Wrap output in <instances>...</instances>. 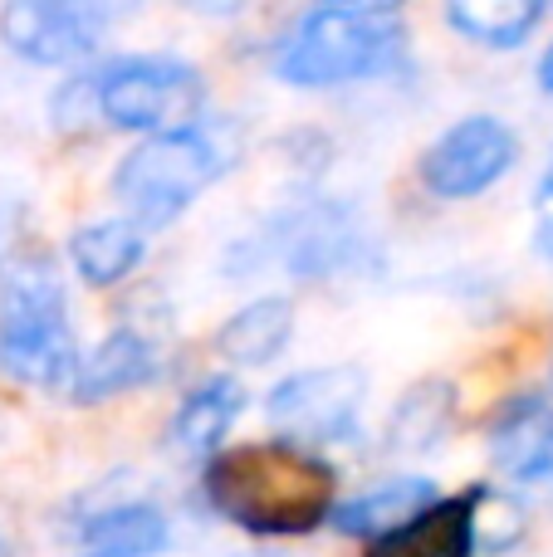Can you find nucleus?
<instances>
[{"label":"nucleus","instance_id":"24","mask_svg":"<svg viewBox=\"0 0 553 557\" xmlns=\"http://www.w3.org/2000/svg\"><path fill=\"white\" fill-rule=\"evenodd\" d=\"M539 84H544L549 94H553V45L544 49V59H539Z\"/></svg>","mask_w":553,"mask_h":557},{"label":"nucleus","instance_id":"11","mask_svg":"<svg viewBox=\"0 0 553 557\" xmlns=\"http://www.w3.org/2000/svg\"><path fill=\"white\" fill-rule=\"evenodd\" d=\"M490 455L515 484L553 490V411L539 396L515 401L490 431Z\"/></svg>","mask_w":553,"mask_h":557},{"label":"nucleus","instance_id":"3","mask_svg":"<svg viewBox=\"0 0 553 557\" xmlns=\"http://www.w3.org/2000/svg\"><path fill=\"white\" fill-rule=\"evenodd\" d=\"M78 103L98 123L123 127V133H172V127L201 123L206 78L186 59L162 54H127L108 59L98 69H84L74 84L59 94V108Z\"/></svg>","mask_w":553,"mask_h":557},{"label":"nucleus","instance_id":"1","mask_svg":"<svg viewBox=\"0 0 553 557\" xmlns=\"http://www.w3.org/2000/svg\"><path fill=\"white\" fill-rule=\"evenodd\" d=\"M206 499L216 513L260 539H299L329 523L333 470L314 450L290 441H255L235 450H216L206 460Z\"/></svg>","mask_w":553,"mask_h":557},{"label":"nucleus","instance_id":"9","mask_svg":"<svg viewBox=\"0 0 553 557\" xmlns=\"http://www.w3.org/2000/svg\"><path fill=\"white\" fill-rule=\"evenodd\" d=\"M519 162V137L490 113L460 117L421 152L417 176L437 201H476Z\"/></svg>","mask_w":553,"mask_h":557},{"label":"nucleus","instance_id":"26","mask_svg":"<svg viewBox=\"0 0 553 557\" xmlns=\"http://www.w3.org/2000/svg\"><path fill=\"white\" fill-rule=\"evenodd\" d=\"M0 557H10V548H5V543H0Z\"/></svg>","mask_w":553,"mask_h":557},{"label":"nucleus","instance_id":"5","mask_svg":"<svg viewBox=\"0 0 553 557\" xmlns=\"http://www.w3.org/2000/svg\"><path fill=\"white\" fill-rule=\"evenodd\" d=\"M402 25L353 10H309L274 49V78L294 88H339L382 78L402 64Z\"/></svg>","mask_w":553,"mask_h":557},{"label":"nucleus","instance_id":"13","mask_svg":"<svg viewBox=\"0 0 553 557\" xmlns=\"http://www.w3.org/2000/svg\"><path fill=\"white\" fill-rule=\"evenodd\" d=\"M290 337H294V298L265 294L225 318L221 333H216V352L235 367H265L290 347Z\"/></svg>","mask_w":553,"mask_h":557},{"label":"nucleus","instance_id":"12","mask_svg":"<svg viewBox=\"0 0 553 557\" xmlns=\"http://www.w3.org/2000/svg\"><path fill=\"white\" fill-rule=\"evenodd\" d=\"M152 372H157V347L147 343L143 333H133V327H118V333H108L88 357H78L69 396L84 406H98V401H108V396H123V392H133V386L152 382Z\"/></svg>","mask_w":553,"mask_h":557},{"label":"nucleus","instance_id":"23","mask_svg":"<svg viewBox=\"0 0 553 557\" xmlns=\"http://www.w3.org/2000/svg\"><path fill=\"white\" fill-rule=\"evenodd\" d=\"M182 5L196 10V15H235L245 0H182Z\"/></svg>","mask_w":553,"mask_h":557},{"label":"nucleus","instance_id":"20","mask_svg":"<svg viewBox=\"0 0 553 557\" xmlns=\"http://www.w3.org/2000/svg\"><path fill=\"white\" fill-rule=\"evenodd\" d=\"M466 529L476 557L505 553L525 539V509L500 490H466Z\"/></svg>","mask_w":553,"mask_h":557},{"label":"nucleus","instance_id":"14","mask_svg":"<svg viewBox=\"0 0 553 557\" xmlns=\"http://www.w3.org/2000/svg\"><path fill=\"white\" fill-rule=\"evenodd\" d=\"M84 557H152L167 548V513L157 504H108L78 523Z\"/></svg>","mask_w":553,"mask_h":557},{"label":"nucleus","instance_id":"6","mask_svg":"<svg viewBox=\"0 0 553 557\" xmlns=\"http://www.w3.org/2000/svg\"><path fill=\"white\" fill-rule=\"evenodd\" d=\"M245 270H290L323 278L362 260V221L343 201H299L245 240Z\"/></svg>","mask_w":553,"mask_h":557},{"label":"nucleus","instance_id":"22","mask_svg":"<svg viewBox=\"0 0 553 557\" xmlns=\"http://www.w3.org/2000/svg\"><path fill=\"white\" fill-rule=\"evenodd\" d=\"M388 5H397V0H319V10H353V15H378Z\"/></svg>","mask_w":553,"mask_h":557},{"label":"nucleus","instance_id":"10","mask_svg":"<svg viewBox=\"0 0 553 557\" xmlns=\"http://www.w3.org/2000/svg\"><path fill=\"white\" fill-rule=\"evenodd\" d=\"M437 484L421 480V474H397V480H382L372 490L353 494V499L333 504L329 523L348 539H368V543H382L392 533H402L407 523H417L421 513L437 504Z\"/></svg>","mask_w":553,"mask_h":557},{"label":"nucleus","instance_id":"16","mask_svg":"<svg viewBox=\"0 0 553 557\" xmlns=\"http://www.w3.org/2000/svg\"><path fill=\"white\" fill-rule=\"evenodd\" d=\"M245 411V386L235 376H211L201 382L172 416V441L186 455H216L221 441L231 435V425Z\"/></svg>","mask_w":553,"mask_h":557},{"label":"nucleus","instance_id":"15","mask_svg":"<svg viewBox=\"0 0 553 557\" xmlns=\"http://www.w3.org/2000/svg\"><path fill=\"white\" fill-rule=\"evenodd\" d=\"M147 240L133 221H94V225H78L74 240H69V264L84 284L94 288H113L123 284L127 274L143 264Z\"/></svg>","mask_w":553,"mask_h":557},{"label":"nucleus","instance_id":"4","mask_svg":"<svg viewBox=\"0 0 553 557\" xmlns=\"http://www.w3.org/2000/svg\"><path fill=\"white\" fill-rule=\"evenodd\" d=\"M0 372L35 392L74 386L78 343L69 323L64 284L49 260L10 264L0 284Z\"/></svg>","mask_w":553,"mask_h":557},{"label":"nucleus","instance_id":"7","mask_svg":"<svg viewBox=\"0 0 553 557\" xmlns=\"http://www.w3.org/2000/svg\"><path fill=\"white\" fill-rule=\"evenodd\" d=\"M137 5L143 0H10L0 10V39L29 64H84Z\"/></svg>","mask_w":553,"mask_h":557},{"label":"nucleus","instance_id":"2","mask_svg":"<svg viewBox=\"0 0 553 557\" xmlns=\"http://www.w3.org/2000/svg\"><path fill=\"white\" fill-rule=\"evenodd\" d=\"M241 137L225 123H186L137 143L113 172V201L137 231H172L231 166Z\"/></svg>","mask_w":553,"mask_h":557},{"label":"nucleus","instance_id":"17","mask_svg":"<svg viewBox=\"0 0 553 557\" xmlns=\"http://www.w3.org/2000/svg\"><path fill=\"white\" fill-rule=\"evenodd\" d=\"M456 416V386L446 376H421L402 392V401L392 406L388 421V445L397 455H427L441 445V435L451 431Z\"/></svg>","mask_w":553,"mask_h":557},{"label":"nucleus","instance_id":"25","mask_svg":"<svg viewBox=\"0 0 553 557\" xmlns=\"http://www.w3.org/2000/svg\"><path fill=\"white\" fill-rule=\"evenodd\" d=\"M245 557H280V553H245Z\"/></svg>","mask_w":553,"mask_h":557},{"label":"nucleus","instance_id":"18","mask_svg":"<svg viewBox=\"0 0 553 557\" xmlns=\"http://www.w3.org/2000/svg\"><path fill=\"white\" fill-rule=\"evenodd\" d=\"M544 0H446V20L456 35L486 49H515L534 35Z\"/></svg>","mask_w":553,"mask_h":557},{"label":"nucleus","instance_id":"27","mask_svg":"<svg viewBox=\"0 0 553 557\" xmlns=\"http://www.w3.org/2000/svg\"><path fill=\"white\" fill-rule=\"evenodd\" d=\"M0 235H5V225H0Z\"/></svg>","mask_w":553,"mask_h":557},{"label":"nucleus","instance_id":"19","mask_svg":"<svg viewBox=\"0 0 553 557\" xmlns=\"http://www.w3.org/2000/svg\"><path fill=\"white\" fill-rule=\"evenodd\" d=\"M372 557H476L466 529V494L460 499H437L417 523L372 543Z\"/></svg>","mask_w":553,"mask_h":557},{"label":"nucleus","instance_id":"8","mask_svg":"<svg viewBox=\"0 0 553 557\" xmlns=\"http://www.w3.org/2000/svg\"><path fill=\"white\" fill-rule=\"evenodd\" d=\"M362 401H368V372L353 362H333V367L284 376L265 396V416L280 431V441L319 455V445L348 441L358 431Z\"/></svg>","mask_w":553,"mask_h":557},{"label":"nucleus","instance_id":"21","mask_svg":"<svg viewBox=\"0 0 553 557\" xmlns=\"http://www.w3.org/2000/svg\"><path fill=\"white\" fill-rule=\"evenodd\" d=\"M534 225H539V250L553 255V157L539 176V191H534Z\"/></svg>","mask_w":553,"mask_h":557}]
</instances>
